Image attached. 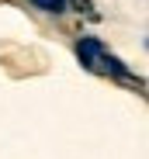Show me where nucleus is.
<instances>
[{
	"label": "nucleus",
	"mask_w": 149,
	"mask_h": 159,
	"mask_svg": "<svg viewBox=\"0 0 149 159\" xmlns=\"http://www.w3.org/2000/svg\"><path fill=\"white\" fill-rule=\"evenodd\" d=\"M77 56L83 59V66H94V62H97V56H101V45H97L94 38H80V45H77Z\"/></svg>",
	"instance_id": "1"
},
{
	"label": "nucleus",
	"mask_w": 149,
	"mask_h": 159,
	"mask_svg": "<svg viewBox=\"0 0 149 159\" xmlns=\"http://www.w3.org/2000/svg\"><path fill=\"white\" fill-rule=\"evenodd\" d=\"M35 7H42V11H49V14H59L63 7H66V0H31Z\"/></svg>",
	"instance_id": "2"
}]
</instances>
